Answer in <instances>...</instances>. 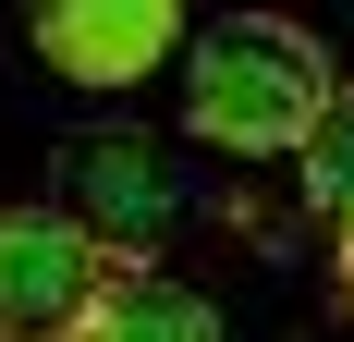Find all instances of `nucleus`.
I'll return each instance as SVG.
<instances>
[{"label":"nucleus","instance_id":"nucleus-1","mask_svg":"<svg viewBox=\"0 0 354 342\" xmlns=\"http://www.w3.org/2000/svg\"><path fill=\"white\" fill-rule=\"evenodd\" d=\"M330 110H342V73L281 12H220L183 49V123L208 147H232V159H306V135Z\"/></svg>","mask_w":354,"mask_h":342},{"label":"nucleus","instance_id":"nucleus-2","mask_svg":"<svg viewBox=\"0 0 354 342\" xmlns=\"http://www.w3.org/2000/svg\"><path fill=\"white\" fill-rule=\"evenodd\" d=\"M73 233L122 257V269H159V233L183 220V171L159 159L147 135H73L62 147V196H49Z\"/></svg>","mask_w":354,"mask_h":342},{"label":"nucleus","instance_id":"nucleus-3","mask_svg":"<svg viewBox=\"0 0 354 342\" xmlns=\"http://www.w3.org/2000/svg\"><path fill=\"white\" fill-rule=\"evenodd\" d=\"M110 269L62 208H0V342H86Z\"/></svg>","mask_w":354,"mask_h":342},{"label":"nucleus","instance_id":"nucleus-4","mask_svg":"<svg viewBox=\"0 0 354 342\" xmlns=\"http://www.w3.org/2000/svg\"><path fill=\"white\" fill-rule=\"evenodd\" d=\"M183 49V12L171 0H49L37 12V62L86 86V98H122L135 73H159Z\"/></svg>","mask_w":354,"mask_h":342},{"label":"nucleus","instance_id":"nucleus-5","mask_svg":"<svg viewBox=\"0 0 354 342\" xmlns=\"http://www.w3.org/2000/svg\"><path fill=\"white\" fill-rule=\"evenodd\" d=\"M86 342H220V306L196 281H171V269H110Z\"/></svg>","mask_w":354,"mask_h":342},{"label":"nucleus","instance_id":"nucleus-6","mask_svg":"<svg viewBox=\"0 0 354 342\" xmlns=\"http://www.w3.org/2000/svg\"><path fill=\"white\" fill-rule=\"evenodd\" d=\"M306 208L354 244V86H342V110H330L318 135H306Z\"/></svg>","mask_w":354,"mask_h":342},{"label":"nucleus","instance_id":"nucleus-7","mask_svg":"<svg viewBox=\"0 0 354 342\" xmlns=\"http://www.w3.org/2000/svg\"><path fill=\"white\" fill-rule=\"evenodd\" d=\"M342 281H354V244H342Z\"/></svg>","mask_w":354,"mask_h":342}]
</instances>
